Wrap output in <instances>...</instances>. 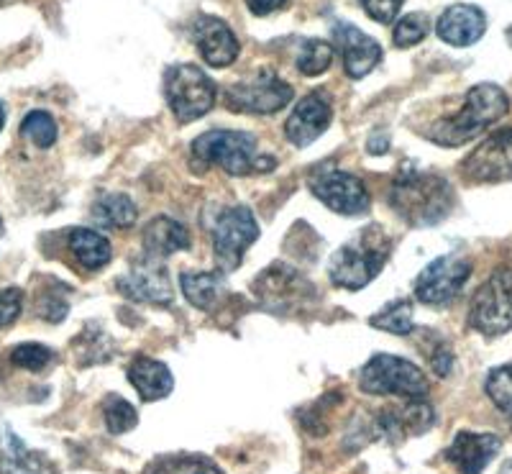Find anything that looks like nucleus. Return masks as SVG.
I'll return each instance as SVG.
<instances>
[{
    "instance_id": "38",
    "label": "nucleus",
    "mask_w": 512,
    "mask_h": 474,
    "mask_svg": "<svg viewBox=\"0 0 512 474\" xmlns=\"http://www.w3.org/2000/svg\"><path fill=\"white\" fill-rule=\"evenodd\" d=\"M287 0H246V6L256 13V16H267V13L277 11V8L285 6Z\"/></svg>"
},
{
    "instance_id": "3",
    "label": "nucleus",
    "mask_w": 512,
    "mask_h": 474,
    "mask_svg": "<svg viewBox=\"0 0 512 474\" xmlns=\"http://www.w3.org/2000/svg\"><path fill=\"white\" fill-rule=\"evenodd\" d=\"M192 157L200 167L218 164L233 177L272 170V159H256V139L241 131H208L192 141Z\"/></svg>"
},
{
    "instance_id": "13",
    "label": "nucleus",
    "mask_w": 512,
    "mask_h": 474,
    "mask_svg": "<svg viewBox=\"0 0 512 474\" xmlns=\"http://www.w3.org/2000/svg\"><path fill=\"white\" fill-rule=\"evenodd\" d=\"M118 290L126 298L152 305H169L172 295H175L164 262L157 257H149V254L131 264V272L118 280Z\"/></svg>"
},
{
    "instance_id": "10",
    "label": "nucleus",
    "mask_w": 512,
    "mask_h": 474,
    "mask_svg": "<svg viewBox=\"0 0 512 474\" xmlns=\"http://www.w3.org/2000/svg\"><path fill=\"white\" fill-rule=\"evenodd\" d=\"M472 275V262L464 257H438L415 280V298L425 305H448L459 298Z\"/></svg>"
},
{
    "instance_id": "27",
    "label": "nucleus",
    "mask_w": 512,
    "mask_h": 474,
    "mask_svg": "<svg viewBox=\"0 0 512 474\" xmlns=\"http://www.w3.org/2000/svg\"><path fill=\"white\" fill-rule=\"evenodd\" d=\"M103 416H105V426H108V431H111L113 436H121L126 434V431H131V428L139 423V413H136V408L128 400L118 398V395H108L103 403Z\"/></svg>"
},
{
    "instance_id": "39",
    "label": "nucleus",
    "mask_w": 512,
    "mask_h": 474,
    "mask_svg": "<svg viewBox=\"0 0 512 474\" xmlns=\"http://www.w3.org/2000/svg\"><path fill=\"white\" fill-rule=\"evenodd\" d=\"M367 149H369V154H382V152H387V149H390V139H387V136H372V139H369V144H367Z\"/></svg>"
},
{
    "instance_id": "16",
    "label": "nucleus",
    "mask_w": 512,
    "mask_h": 474,
    "mask_svg": "<svg viewBox=\"0 0 512 474\" xmlns=\"http://www.w3.org/2000/svg\"><path fill=\"white\" fill-rule=\"evenodd\" d=\"M333 36H336V44L344 54V70L349 77L359 80V77L369 75L379 65L382 47L372 36H367L351 24H336L333 26Z\"/></svg>"
},
{
    "instance_id": "9",
    "label": "nucleus",
    "mask_w": 512,
    "mask_h": 474,
    "mask_svg": "<svg viewBox=\"0 0 512 474\" xmlns=\"http://www.w3.org/2000/svg\"><path fill=\"white\" fill-rule=\"evenodd\" d=\"M292 100V88L282 77L264 70L251 75L249 80L236 82L223 93V103L236 113H259L269 116L277 113Z\"/></svg>"
},
{
    "instance_id": "32",
    "label": "nucleus",
    "mask_w": 512,
    "mask_h": 474,
    "mask_svg": "<svg viewBox=\"0 0 512 474\" xmlns=\"http://www.w3.org/2000/svg\"><path fill=\"white\" fill-rule=\"evenodd\" d=\"M152 474H223L205 457H169L154 464Z\"/></svg>"
},
{
    "instance_id": "31",
    "label": "nucleus",
    "mask_w": 512,
    "mask_h": 474,
    "mask_svg": "<svg viewBox=\"0 0 512 474\" xmlns=\"http://www.w3.org/2000/svg\"><path fill=\"white\" fill-rule=\"evenodd\" d=\"M428 29H431V21H428L425 13H408V16H402V21H397L395 26V34H392L395 47H415V44H420L428 36Z\"/></svg>"
},
{
    "instance_id": "36",
    "label": "nucleus",
    "mask_w": 512,
    "mask_h": 474,
    "mask_svg": "<svg viewBox=\"0 0 512 474\" xmlns=\"http://www.w3.org/2000/svg\"><path fill=\"white\" fill-rule=\"evenodd\" d=\"M67 311H70V305H67V300H62L59 295H41L39 300V316L47 318L49 323H59L64 316H67Z\"/></svg>"
},
{
    "instance_id": "43",
    "label": "nucleus",
    "mask_w": 512,
    "mask_h": 474,
    "mask_svg": "<svg viewBox=\"0 0 512 474\" xmlns=\"http://www.w3.org/2000/svg\"><path fill=\"white\" fill-rule=\"evenodd\" d=\"M0 231H3V223H0Z\"/></svg>"
},
{
    "instance_id": "40",
    "label": "nucleus",
    "mask_w": 512,
    "mask_h": 474,
    "mask_svg": "<svg viewBox=\"0 0 512 474\" xmlns=\"http://www.w3.org/2000/svg\"><path fill=\"white\" fill-rule=\"evenodd\" d=\"M497 474H512V459H510V462H505V464H502V467H500V472H497Z\"/></svg>"
},
{
    "instance_id": "33",
    "label": "nucleus",
    "mask_w": 512,
    "mask_h": 474,
    "mask_svg": "<svg viewBox=\"0 0 512 474\" xmlns=\"http://www.w3.org/2000/svg\"><path fill=\"white\" fill-rule=\"evenodd\" d=\"M11 362L29 372H41L54 362V352L44 344H21L11 352Z\"/></svg>"
},
{
    "instance_id": "2",
    "label": "nucleus",
    "mask_w": 512,
    "mask_h": 474,
    "mask_svg": "<svg viewBox=\"0 0 512 474\" xmlns=\"http://www.w3.org/2000/svg\"><path fill=\"white\" fill-rule=\"evenodd\" d=\"M507 108H510V100H507L505 90L492 85V82H482L466 93L464 108L454 118L438 123L428 139L438 141L443 147H461L482 131H487L492 123L500 121Z\"/></svg>"
},
{
    "instance_id": "28",
    "label": "nucleus",
    "mask_w": 512,
    "mask_h": 474,
    "mask_svg": "<svg viewBox=\"0 0 512 474\" xmlns=\"http://www.w3.org/2000/svg\"><path fill=\"white\" fill-rule=\"evenodd\" d=\"M484 390H487L489 400L495 403V408L512 421V364L492 369L487 375V382H484Z\"/></svg>"
},
{
    "instance_id": "34",
    "label": "nucleus",
    "mask_w": 512,
    "mask_h": 474,
    "mask_svg": "<svg viewBox=\"0 0 512 474\" xmlns=\"http://www.w3.org/2000/svg\"><path fill=\"white\" fill-rule=\"evenodd\" d=\"M24 308V293L18 287H6L0 290V328L11 326Z\"/></svg>"
},
{
    "instance_id": "26",
    "label": "nucleus",
    "mask_w": 512,
    "mask_h": 474,
    "mask_svg": "<svg viewBox=\"0 0 512 474\" xmlns=\"http://www.w3.org/2000/svg\"><path fill=\"white\" fill-rule=\"evenodd\" d=\"M372 326L374 328H382L387 334H395V336H408L410 331L415 328L413 323V303L405 298L400 300H392L377 313L372 316Z\"/></svg>"
},
{
    "instance_id": "14",
    "label": "nucleus",
    "mask_w": 512,
    "mask_h": 474,
    "mask_svg": "<svg viewBox=\"0 0 512 474\" xmlns=\"http://www.w3.org/2000/svg\"><path fill=\"white\" fill-rule=\"evenodd\" d=\"M331 116V100H328V95L323 90H315V93L305 95L295 106L292 116L287 118V139H290V144H295L300 149L308 147V144H313L331 126Z\"/></svg>"
},
{
    "instance_id": "17",
    "label": "nucleus",
    "mask_w": 512,
    "mask_h": 474,
    "mask_svg": "<svg viewBox=\"0 0 512 474\" xmlns=\"http://www.w3.org/2000/svg\"><path fill=\"white\" fill-rule=\"evenodd\" d=\"M500 446V436L495 434L461 431V434H456L454 444L446 449V459L454 464L459 474H482L487 464L497 457Z\"/></svg>"
},
{
    "instance_id": "18",
    "label": "nucleus",
    "mask_w": 512,
    "mask_h": 474,
    "mask_svg": "<svg viewBox=\"0 0 512 474\" xmlns=\"http://www.w3.org/2000/svg\"><path fill=\"white\" fill-rule=\"evenodd\" d=\"M484 29H487V18L482 8L464 6V3L446 8L436 24L438 36L451 47H472L474 41L482 39Z\"/></svg>"
},
{
    "instance_id": "7",
    "label": "nucleus",
    "mask_w": 512,
    "mask_h": 474,
    "mask_svg": "<svg viewBox=\"0 0 512 474\" xmlns=\"http://www.w3.org/2000/svg\"><path fill=\"white\" fill-rule=\"evenodd\" d=\"M469 326L482 336H502L512 328V270L497 267L479 287L469 308Z\"/></svg>"
},
{
    "instance_id": "15",
    "label": "nucleus",
    "mask_w": 512,
    "mask_h": 474,
    "mask_svg": "<svg viewBox=\"0 0 512 474\" xmlns=\"http://www.w3.org/2000/svg\"><path fill=\"white\" fill-rule=\"evenodd\" d=\"M192 39L210 67H228L239 57V41L231 26L216 16H198L192 24Z\"/></svg>"
},
{
    "instance_id": "5",
    "label": "nucleus",
    "mask_w": 512,
    "mask_h": 474,
    "mask_svg": "<svg viewBox=\"0 0 512 474\" xmlns=\"http://www.w3.org/2000/svg\"><path fill=\"white\" fill-rule=\"evenodd\" d=\"M387 257H390V241L384 236L372 239V231H367L359 241H351L338 249L336 257L331 259L328 275H331L333 285L346 287V290H361L382 272Z\"/></svg>"
},
{
    "instance_id": "42",
    "label": "nucleus",
    "mask_w": 512,
    "mask_h": 474,
    "mask_svg": "<svg viewBox=\"0 0 512 474\" xmlns=\"http://www.w3.org/2000/svg\"><path fill=\"white\" fill-rule=\"evenodd\" d=\"M507 41H510V47H512V26L507 29Z\"/></svg>"
},
{
    "instance_id": "24",
    "label": "nucleus",
    "mask_w": 512,
    "mask_h": 474,
    "mask_svg": "<svg viewBox=\"0 0 512 474\" xmlns=\"http://www.w3.org/2000/svg\"><path fill=\"white\" fill-rule=\"evenodd\" d=\"M136 216H139V208L126 195H103L93 205L95 223L103 229H128L136 223Z\"/></svg>"
},
{
    "instance_id": "11",
    "label": "nucleus",
    "mask_w": 512,
    "mask_h": 474,
    "mask_svg": "<svg viewBox=\"0 0 512 474\" xmlns=\"http://www.w3.org/2000/svg\"><path fill=\"white\" fill-rule=\"evenodd\" d=\"M464 177L472 182L512 180V129L497 131L484 139L461 164Z\"/></svg>"
},
{
    "instance_id": "20",
    "label": "nucleus",
    "mask_w": 512,
    "mask_h": 474,
    "mask_svg": "<svg viewBox=\"0 0 512 474\" xmlns=\"http://www.w3.org/2000/svg\"><path fill=\"white\" fill-rule=\"evenodd\" d=\"M0 474H57L41 451H31L24 441L3 428L0 436Z\"/></svg>"
},
{
    "instance_id": "8",
    "label": "nucleus",
    "mask_w": 512,
    "mask_h": 474,
    "mask_svg": "<svg viewBox=\"0 0 512 474\" xmlns=\"http://www.w3.org/2000/svg\"><path fill=\"white\" fill-rule=\"evenodd\" d=\"M259 239V223L246 205H233L218 213L213 223V252L221 272H233L244 259L246 249Z\"/></svg>"
},
{
    "instance_id": "30",
    "label": "nucleus",
    "mask_w": 512,
    "mask_h": 474,
    "mask_svg": "<svg viewBox=\"0 0 512 474\" xmlns=\"http://www.w3.org/2000/svg\"><path fill=\"white\" fill-rule=\"evenodd\" d=\"M21 136H26L39 149L54 147V141H57V121L44 111L29 113L24 123H21Z\"/></svg>"
},
{
    "instance_id": "19",
    "label": "nucleus",
    "mask_w": 512,
    "mask_h": 474,
    "mask_svg": "<svg viewBox=\"0 0 512 474\" xmlns=\"http://www.w3.org/2000/svg\"><path fill=\"white\" fill-rule=\"evenodd\" d=\"M128 382L134 385L144 403H157V400L167 398L175 387V377L167 364L152 357H136L128 364Z\"/></svg>"
},
{
    "instance_id": "29",
    "label": "nucleus",
    "mask_w": 512,
    "mask_h": 474,
    "mask_svg": "<svg viewBox=\"0 0 512 474\" xmlns=\"http://www.w3.org/2000/svg\"><path fill=\"white\" fill-rule=\"evenodd\" d=\"M333 62V49L328 41L320 39H308L300 49V57H297V70L303 75L315 77L320 72H326Z\"/></svg>"
},
{
    "instance_id": "21",
    "label": "nucleus",
    "mask_w": 512,
    "mask_h": 474,
    "mask_svg": "<svg viewBox=\"0 0 512 474\" xmlns=\"http://www.w3.org/2000/svg\"><path fill=\"white\" fill-rule=\"evenodd\" d=\"M187 246H190V231L175 218L159 216L144 229V249L149 257L164 259L169 254L185 252Z\"/></svg>"
},
{
    "instance_id": "22",
    "label": "nucleus",
    "mask_w": 512,
    "mask_h": 474,
    "mask_svg": "<svg viewBox=\"0 0 512 474\" xmlns=\"http://www.w3.org/2000/svg\"><path fill=\"white\" fill-rule=\"evenodd\" d=\"M70 249L75 254V259L80 262V267L90 272L103 270L105 264L111 262L113 249L111 241L100 236L98 231L93 229H75L70 234Z\"/></svg>"
},
{
    "instance_id": "25",
    "label": "nucleus",
    "mask_w": 512,
    "mask_h": 474,
    "mask_svg": "<svg viewBox=\"0 0 512 474\" xmlns=\"http://www.w3.org/2000/svg\"><path fill=\"white\" fill-rule=\"evenodd\" d=\"M180 287L195 308L208 311L221 293V277L213 275V272H185L180 277Z\"/></svg>"
},
{
    "instance_id": "12",
    "label": "nucleus",
    "mask_w": 512,
    "mask_h": 474,
    "mask_svg": "<svg viewBox=\"0 0 512 474\" xmlns=\"http://www.w3.org/2000/svg\"><path fill=\"white\" fill-rule=\"evenodd\" d=\"M310 190L320 203L341 216H361L369 211V193L364 182L349 172H323L310 180Z\"/></svg>"
},
{
    "instance_id": "23",
    "label": "nucleus",
    "mask_w": 512,
    "mask_h": 474,
    "mask_svg": "<svg viewBox=\"0 0 512 474\" xmlns=\"http://www.w3.org/2000/svg\"><path fill=\"white\" fill-rule=\"evenodd\" d=\"M256 293H262L264 300L290 303V298L303 295V277L290 270L287 264H272L262 277H256Z\"/></svg>"
},
{
    "instance_id": "41",
    "label": "nucleus",
    "mask_w": 512,
    "mask_h": 474,
    "mask_svg": "<svg viewBox=\"0 0 512 474\" xmlns=\"http://www.w3.org/2000/svg\"><path fill=\"white\" fill-rule=\"evenodd\" d=\"M3 123H6V111H3V106H0V129H3Z\"/></svg>"
},
{
    "instance_id": "37",
    "label": "nucleus",
    "mask_w": 512,
    "mask_h": 474,
    "mask_svg": "<svg viewBox=\"0 0 512 474\" xmlns=\"http://www.w3.org/2000/svg\"><path fill=\"white\" fill-rule=\"evenodd\" d=\"M431 364L433 369H436L438 377H446L448 372H451V367H454V354L448 352V346H438L436 352L431 354Z\"/></svg>"
},
{
    "instance_id": "35",
    "label": "nucleus",
    "mask_w": 512,
    "mask_h": 474,
    "mask_svg": "<svg viewBox=\"0 0 512 474\" xmlns=\"http://www.w3.org/2000/svg\"><path fill=\"white\" fill-rule=\"evenodd\" d=\"M402 3H405V0H361L364 11H367L369 18L377 21V24H392L397 18V13H400Z\"/></svg>"
},
{
    "instance_id": "1",
    "label": "nucleus",
    "mask_w": 512,
    "mask_h": 474,
    "mask_svg": "<svg viewBox=\"0 0 512 474\" xmlns=\"http://www.w3.org/2000/svg\"><path fill=\"white\" fill-rule=\"evenodd\" d=\"M390 205L410 226H436L454 208V188L441 175L402 170L392 180Z\"/></svg>"
},
{
    "instance_id": "6",
    "label": "nucleus",
    "mask_w": 512,
    "mask_h": 474,
    "mask_svg": "<svg viewBox=\"0 0 512 474\" xmlns=\"http://www.w3.org/2000/svg\"><path fill=\"white\" fill-rule=\"evenodd\" d=\"M164 95L180 123L203 118L216 106V82L210 80L200 67L177 65L169 67L164 75Z\"/></svg>"
},
{
    "instance_id": "4",
    "label": "nucleus",
    "mask_w": 512,
    "mask_h": 474,
    "mask_svg": "<svg viewBox=\"0 0 512 474\" xmlns=\"http://www.w3.org/2000/svg\"><path fill=\"white\" fill-rule=\"evenodd\" d=\"M359 387L367 395H400L420 400L428 395V380L418 364L392 354H374L359 372Z\"/></svg>"
}]
</instances>
